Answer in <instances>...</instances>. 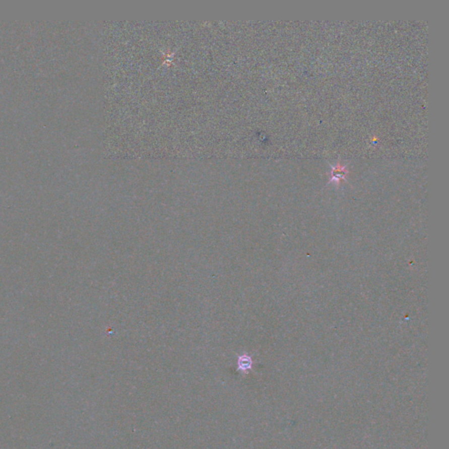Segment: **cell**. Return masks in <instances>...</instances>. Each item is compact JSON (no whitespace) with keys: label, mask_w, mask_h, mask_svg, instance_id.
Instances as JSON below:
<instances>
[{"label":"cell","mask_w":449,"mask_h":449,"mask_svg":"<svg viewBox=\"0 0 449 449\" xmlns=\"http://www.w3.org/2000/svg\"><path fill=\"white\" fill-rule=\"evenodd\" d=\"M238 366L241 371L248 370L252 366V360L247 355H241L238 360Z\"/></svg>","instance_id":"1"},{"label":"cell","mask_w":449,"mask_h":449,"mask_svg":"<svg viewBox=\"0 0 449 449\" xmlns=\"http://www.w3.org/2000/svg\"><path fill=\"white\" fill-rule=\"evenodd\" d=\"M346 172L347 171H346L344 167L338 166L337 168H335L333 170V179L335 180V181H339L341 178H344Z\"/></svg>","instance_id":"2"}]
</instances>
